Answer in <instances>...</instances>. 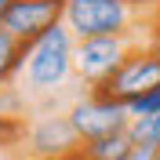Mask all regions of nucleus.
<instances>
[{
	"label": "nucleus",
	"mask_w": 160,
	"mask_h": 160,
	"mask_svg": "<svg viewBox=\"0 0 160 160\" xmlns=\"http://www.w3.org/2000/svg\"><path fill=\"white\" fill-rule=\"evenodd\" d=\"M153 157H157V146H135L128 160H153Z\"/></svg>",
	"instance_id": "obj_14"
},
{
	"label": "nucleus",
	"mask_w": 160,
	"mask_h": 160,
	"mask_svg": "<svg viewBox=\"0 0 160 160\" xmlns=\"http://www.w3.org/2000/svg\"><path fill=\"white\" fill-rule=\"evenodd\" d=\"M135 142H131L128 131H117V135H106V138H95V142H80V153L84 160H128Z\"/></svg>",
	"instance_id": "obj_9"
},
{
	"label": "nucleus",
	"mask_w": 160,
	"mask_h": 160,
	"mask_svg": "<svg viewBox=\"0 0 160 160\" xmlns=\"http://www.w3.org/2000/svg\"><path fill=\"white\" fill-rule=\"evenodd\" d=\"M138 33L131 37H95V40H77L73 44V80H77L84 91L98 88L102 80H109L124 55H128L135 44H138Z\"/></svg>",
	"instance_id": "obj_4"
},
{
	"label": "nucleus",
	"mask_w": 160,
	"mask_h": 160,
	"mask_svg": "<svg viewBox=\"0 0 160 160\" xmlns=\"http://www.w3.org/2000/svg\"><path fill=\"white\" fill-rule=\"evenodd\" d=\"M153 160H160V146H157V157H153Z\"/></svg>",
	"instance_id": "obj_16"
},
{
	"label": "nucleus",
	"mask_w": 160,
	"mask_h": 160,
	"mask_svg": "<svg viewBox=\"0 0 160 160\" xmlns=\"http://www.w3.org/2000/svg\"><path fill=\"white\" fill-rule=\"evenodd\" d=\"M142 4L135 0H66V29L77 40L95 37H131L142 29Z\"/></svg>",
	"instance_id": "obj_2"
},
{
	"label": "nucleus",
	"mask_w": 160,
	"mask_h": 160,
	"mask_svg": "<svg viewBox=\"0 0 160 160\" xmlns=\"http://www.w3.org/2000/svg\"><path fill=\"white\" fill-rule=\"evenodd\" d=\"M80 146L77 131H73L69 117L66 113H44L29 124V135H26V153L29 160H62L69 157Z\"/></svg>",
	"instance_id": "obj_7"
},
{
	"label": "nucleus",
	"mask_w": 160,
	"mask_h": 160,
	"mask_svg": "<svg viewBox=\"0 0 160 160\" xmlns=\"http://www.w3.org/2000/svg\"><path fill=\"white\" fill-rule=\"evenodd\" d=\"M128 135L135 146H160V113H149V117H131Z\"/></svg>",
	"instance_id": "obj_10"
},
{
	"label": "nucleus",
	"mask_w": 160,
	"mask_h": 160,
	"mask_svg": "<svg viewBox=\"0 0 160 160\" xmlns=\"http://www.w3.org/2000/svg\"><path fill=\"white\" fill-rule=\"evenodd\" d=\"M26 58H29V44H22L15 33H8L0 26V84H11L26 69Z\"/></svg>",
	"instance_id": "obj_8"
},
{
	"label": "nucleus",
	"mask_w": 160,
	"mask_h": 160,
	"mask_svg": "<svg viewBox=\"0 0 160 160\" xmlns=\"http://www.w3.org/2000/svg\"><path fill=\"white\" fill-rule=\"evenodd\" d=\"M29 98L26 91H18L15 84H0V117H26Z\"/></svg>",
	"instance_id": "obj_11"
},
{
	"label": "nucleus",
	"mask_w": 160,
	"mask_h": 160,
	"mask_svg": "<svg viewBox=\"0 0 160 160\" xmlns=\"http://www.w3.org/2000/svg\"><path fill=\"white\" fill-rule=\"evenodd\" d=\"M160 84V51L153 48L149 40H138L135 48L124 55L109 80H102L98 88H91L88 95L102 102H120V106H131L135 98H142L149 88Z\"/></svg>",
	"instance_id": "obj_3"
},
{
	"label": "nucleus",
	"mask_w": 160,
	"mask_h": 160,
	"mask_svg": "<svg viewBox=\"0 0 160 160\" xmlns=\"http://www.w3.org/2000/svg\"><path fill=\"white\" fill-rule=\"evenodd\" d=\"M73 37L66 29V22L51 26L40 40L29 44V58H26V69H22V88H26V98H51L66 91L73 80Z\"/></svg>",
	"instance_id": "obj_1"
},
{
	"label": "nucleus",
	"mask_w": 160,
	"mask_h": 160,
	"mask_svg": "<svg viewBox=\"0 0 160 160\" xmlns=\"http://www.w3.org/2000/svg\"><path fill=\"white\" fill-rule=\"evenodd\" d=\"M62 15H66V0H11L8 11L0 15V26L15 33L22 44H33L51 26H58Z\"/></svg>",
	"instance_id": "obj_6"
},
{
	"label": "nucleus",
	"mask_w": 160,
	"mask_h": 160,
	"mask_svg": "<svg viewBox=\"0 0 160 160\" xmlns=\"http://www.w3.org/2000/svg\"><path fill=\"white\" fill-rule=\"evenodd\" d=\"M26 135H29V124L22 117H0V149H11V146L26 142Z\"/></svg>",
	"instance_id": "obj_12"
},
{
	"label": "nucleus",
	"mask_w": 160,
	"mask_h": 160,
	"mask_svg": "<svg viewBox=\"0 0 160 160\" xmlns=\"http://www.w3.org/2000/svg\"><path fill=\"white\" fill-rule=\"evenodd\" d=\"M8 4H11V0H0V15H4V11H8Z\"/></svg>",
	"instance_id": "obj_15"
},
{
	"label": "nucleus",
	"mask_w": 160,
	"mask_h": 160,
	"mask_svg": "<svg viewBox=\"0 0 160 160\" xmlns=\"http://www.w3.org/2000/svg\"><path fill=\"white\" fill-rule=\"evenodd\" d=\"M66 117H69V124H73L80 142H95V138H106V135H117V131H128V124H131L128 106L102 102L95 95H88V91L69 102Z\"/></svg>",
	"instance_id": "obj_5"
},
{
	"label": "nucleus",
	"mask_w": 160,
	"mask_h": 160,
	"mask_svg": "<svg viewBox=\"0 0 160 160\" xmlns=\"http://www.w3.org/2000/svg\"><path fill=\"white\" fill-rule=\"evenodd\" d=\"M128 113H131V117H149V113H160V84H157V88H149L142 98H135V102L128 106Z\"/></svg>",
	"instance_id": "obj_13"
}]
</instances>
